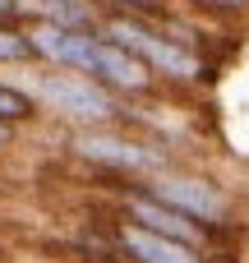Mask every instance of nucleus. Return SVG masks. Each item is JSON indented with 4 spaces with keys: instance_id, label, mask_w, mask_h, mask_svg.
Here are the masks:
<instances>
[{
    "instance_id": "f257e3e1",
    "label": "nucleus",
    "mask_w": 249,
    "mask_h": 263,
    "mask_svg": "<svg viewBox=\"0 0 249 263\" xmlns=\"http://www.w3.org/2000/svg\"><path fill=\"white\" fill-rule=\"evenodd\" d=\"M143 190L152 199L171 203L176 213H185L194 227H203L213 250L240 254V245H245V199L236 194V185H226V176H217L203 162H180V166L143 180Z\"/></svg>"
},
{
    "instance_id": "f03ea898",
    "label": "nucleus",
    "mask_w": 249,
    "mask_h": 263,
    "mask_svg": "<svg viewBox=\"0 0 249 263\" xmlns=\"http://www.w3.org/2000/svg\"><path fill=\"white\" fill-rule=\"evenodd\" d=\"M65 153L74 162H83L102 190H120L125 180H152V176L189 162V157H180L176 148H166L162 139H152V134H143L134 125L65 134Z\"/></svg>"
},
{
    "instance_id": "7ed1b4c3",
    "label": "nucleus",
    "mask_w": 249,
    "mask_h": 263,
    "mask_svg": "<svg viewBox=\"0 0 249 263\" xmlns=\"http://www.w3.org/2000/svg\"><path fill=\"white\" fill-rule=\"evenodd\" d=\"M23 88L37 102V111L55 125H65V134L79 129H116V125H134V106L120 102L116 92H106L97 79L88 74H69V69H46V65H28L23 69Z\"/></svg>"
},
{
    "instance_id": "20e7f679",
    "label": "nucleus",
    "mask_w": 249,
    "mask_h": 263,
    "mask_svg": "<svg viewBox=\"0 0 249 263\" xmlns=\"http://www.w3.org/2000/svg\"><path fill=\"white\" fill-rule=\"evenodd\" d=\"M106 236H111V250L125 263H236L240 254L231 250H194V245H176V240H162V236H148L129 222H116V217H102Z\"/></svg>"
},
{
    "instance_id": "39448f33",
    "label": "nucleus",
    "mask_w": 249,
    "mask_h": 263,
    "mask_svg": "<svg viewBox=\"0 0 249 263\" xmlns=\"http://www.w3.org/2000/svg\"><path fill=\"white\" fill-rule=\"evenodd\" d=\"M23 5H28V23H51L69 32H102L106 18L97 0H23Z\"/></svg>"
},
{
    "instance_id": "423d86ee",
    "label": "nucleus",
    "mask_w": 249,
    "mask_h": 263,
    "mask_svg": "<svg viewBox=\"0 0 249 263\" xmlns=\"http://www.w3.org/2000/svg\"><path fill=\"white\" fill-rule=\"evenodd\" d=\"M185 14H194L199 23H213V28H236L249 18V0H176Z\"/></svg>"
},
{
    "instance_id": "0eeeda50",
    "label": "nucleus",
    "mask_w": 249,
    "mask_h": 263,
    "mask_svg": "<svg viewBox=\"0 0 249 263\" xmlns=\"http://www.w3.org/2000/svg\"><path fill=\"white\" fill-rule=\"evenodd\" d=\"M42 111H37V102L28 97V88L23 83H9V79H0V125H14V129H23V125H32Z\"/></svg>"
},
{
    "instance_id": "6e6552de",
    "label": "nucleus",
    "mask_w": 249,
    "mask_h": 263,
    "mask_svg": "<svg viewBox=\"0 0 249 263\" xmlns=\"http://www.w3.org/2000/svg\"><path fill=\"white\" fill-rule=\"evenodd\" d=\"M28 65H37V51L28 42V23L23 28L0 23V69H28Z\"/></svg>"
},
{
    "instance_id": "1a4fd4ad",
    "label": "nucleus",
    "mask_w": 249,
    "mask_h": 263,
    "mask_svg": "<svg viewBox=\"0 0 249 263\" xmlns=\"http://www.w3.org/2000/svg\"><path fill=\"white\" fill-rule=\"evenodd\" d=\"M106 14H139V18H152V23H171L180 14L176 0H97Z\"/></svg>"
},
{
    "instance_id": "9d476101",
    "label": "nucleus",
    "mask_w": 249,
    "mask_h": 263,
    "mask_svg": "<svg viewBox=\"0 0 249 263\" xmlns=\"http://www.w3.org/2000/svg\"><path fill=\"white\" fill-rule=\"evenodd\" d=\"M0 23L23 28V23H28V5H23V0H0Z\"/></svg>"
},
{
    "instance_id": "9b49d317",
    "label": "nucleus",
    "mask_w": 249,
    "mask_h": 263,
    "mask_svg": "<svg viewBox=\"0 0 249 263\" xmlns=\"http://www.w3.org/2000/svg\"><path fill=\"white\" fill-rule=\"evenodd\" d=\"M14 143H18V129H14V125H0V157H5Z\"/></svg>"
},
{
    "instance_id": "f8f14e48",
    "label": "nucleus",
    "mask_w": 249,
    "mask_h": 263,
    "mask_svg": "<svg viewBox=\"0 0 249 263\" xmlns=\"http://www.w3.org/2000/svg\"><path fill=\"white\" fill-rule=\"evenodd\" d=\"M69 263H74V259H69Z\"/></svg>"
}]
</instances>
